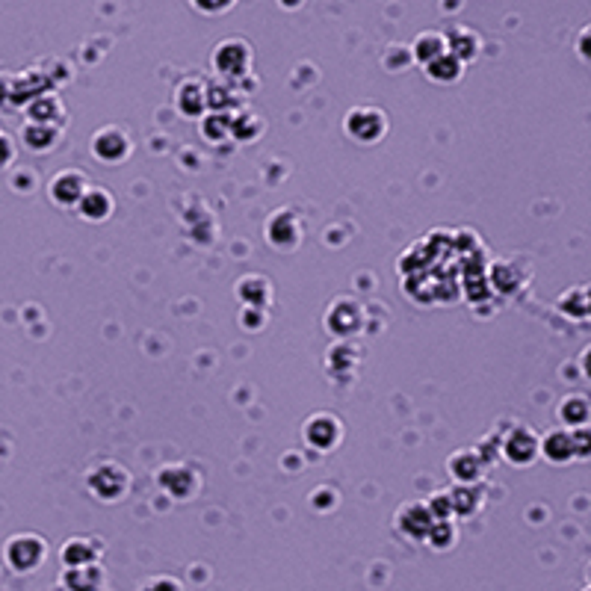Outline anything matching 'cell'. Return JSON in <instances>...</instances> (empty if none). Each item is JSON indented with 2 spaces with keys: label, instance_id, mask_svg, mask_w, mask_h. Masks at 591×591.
<instances>
[{
  "label": "cell",
  "instance_id": "1",
  "mask_svg": "<svg viewBox=\"0 0 591 591\" xmlns=\"http://www.w3.org/2000/svg\"><path fill=\"white\" fill-rule=\"evenodd\" d=\"M48 547L39 535H15L13 541L6 544V562L13 571L18 574H30L45 562Z\"/></svg>",
  "mask_w": 591,
  "mask_h": 591
},
{
  "label": "cell",
  "instance_id": "2",
  "mask_svg": "<svg viewBox=\"0 0 591 591\" xmlns=\"http://www.w3.org/2000/svg\"><path fill=\"white\" fill-rule=\"evenodd\" d=\"M86 482H89V491L95 494V497L113 503V500L125 497V494H127L131 476H127L125 467L113 465V461H104V465H98L89 473V479H86Z\"/></svg>",
  "mask_w": 591,
  "mask_h": 591
},
{
  "label": "cell",
  "instance_id": "3",
  "mask_svg": "<svg viewBox=\"0 0 591 591\" xmlns=\"http://www.w3.org/2000/svg\"><path fill=\"white\" fill-rule=\"evenodd\" d=\"M384 131H388V118L373 106H358L346 115V134L358 143H375L384 136Z\"/></svg>",
  "mask_w": 591,
  "mask_h": 591
},
{
  "label": "cell",
  "instance_id": "4",
  "mask_svg": "<svg viewBox=\"0 0 591 591\" xmlns=\"http://www.w3.org/2000/svg\"><path fill=\"white\" fill-rule=\"evenodd\" d=\"M266 240H270L275 249L282 252H293L299 243H302V222L293 210H278L275 217L266 222Z\"/></svg>",
  "mask_w": 591,
  "mask_h": 591
},
{
  "label": "cell",
  "instance_id": "5",
  "mask_svg": "<svg viewBox=\"0 0 591 591\" xmlns=\"http://www.w3.org/2000/svg\"><path fill=\"white\" fill-rule=\"evenodd\" d=\"M249 60H252V51L240 39L222 42V45L213 51V66H217V71L225 74V78H240V74L249 69Z\"/></svg>",
  "mask_w": 591,
  "mask_h": 591
},
{
  "label": "cell",
  "instance_id": "6",
  "mask_svg": "<svg viewBox=\"0 0 591 591\" xmlns=\"http://www.w3.org/2000/svg\"><path fill=\"white\" fill-rule=\"evenodd\" d=\"M503 456L512 465H532L535 456H539V435L526 426H514L503 440Z\"/></svg>",
  "mask_w": 591,
  "mask_h": 591
},
{
  "label": "cell",
  "instance_id": "7",
  "mask_svg": "<svg viewBox=\"0 0 591 591\" xmlns=\"http://www.w3.org/2000/svg\"><path fill=\"white\" fill-rule=\"evenodd\" d=\"M92 152L104 163H118V160H125L127 152H131V139H127L122 127H104L92 139Z\"/></svg>",
  "mask_w": 591,
  "mask_h": 591
},
{
  "label": "cell",
  "instance_id": "8",
  "mask_svg": "<svg viewBox=\"0 0 591 591\" xmlns=\"http://www.w3.org/2000/svg\"><path fill=\"white\" fill-rule=\"evenodd\" d=\"M396 523H400V530L408 535V539L426 541L435 518H432V512H429L426 503H408V506H402V512L396 514Z\"/></svg>",
  "mask_w": 591,
  "mask_h": 591
},
{
  "label": "cell",
  "instance_id": "9",
  "mask_svg": "<svg viewBox=\"0 0 591 591\" xmlns=\"http://www.w3.org/2000/svg\"><path fill=\"white\" fill-rule=\"evenodd\" d=\"M86 189H89V184H86L83 171H60V175L51 180V196L60 208H74V204H80Z\"/></svg>",
  "mask_w": 591,
  "mask_h": 591
},
{
  "label": "cell",
  "instance_id": "10",
  "mask_svg": "<svg viewBox=\"0 0 591 591\" xmlns=\"http://www.w3.org/2000/svg\"><path fill=\"white\" fill-rule=\"evenodd\" d=\"M305 438H308L310 447L331 449L340 440V423L331 414H317V417H310V420H308Z\"/></svg>",
  "mask_w": 591,
  "mask_h": 591
},
{
  "label": "cell",
  "instance_id": "11",
  "mask_svg": "<svg viewBox=\"0 0 591 591\" xmlns=\"http://www.w3.org/2000/svg\"><path fill=\"white\" fill-rule=\"evenodd\" d=\"M539 453H544L553 465H562V461L574 458V438L571 432H562V429H553L539 440Z\"/></svg>",
  "mask_w": 591,
  "mask_h": 591
},
{
  "label": "cell",
  "instance_id": "12",
  "mask_svg": "<svg viewBox=\"0 0 591 591\" xmlns=\"http://www.w3.org/2000/svg\"><path fill=\"white\" fill-rule=\"evenodd\" d=\"M101 568L98 565H86V568H66L62 574V588L66 591H98L101 588Z\"/></svg>",
  "mask_w": 591,
  "mask_h": 591
},
{
  "label": "cell",
  "instance_id": "13",
  "mask_svg": "<svg viewBox=\"0 0 591 591\" xmlns=\"http://www.w3.org/2000/svg\"><path fill=\"white\" fill-rule=\"evenodd\" d=\"M157 479H160V485L175 494L178 500H184L196 491V473H192L189 467H166V470L157 473Z\"/></svg>",
  "mask_w": 591,
  "mask_h": 591
},
{
  "label": "cell",
  "instance_id": "14",
  "mask_svg": "<svg viewBox=\"0 0 591 591\" xmlns=\"http://www.w3.org/2000/svg\"><path fill=\"white\" fill-rule=\"evenodd\" d=\"M78 208H80V213H83L86 219L101 222V219H106V217L113 213V196H110L106 189H101V187L86 189Z\"/></svg>",
  "mask_w": 591,
  "mask_h": 591
},
{
  "label": "cell",
  "instance_id": "15",
  "mask_svg": "<svg viewBox=\"0 0 591 591\" xmlns=\"http://www.w3.org/2000/svg\"><path fill=\"white\" fill-rule=\"evenodd\" d=\"M449 473L461 482V485H473L482 473V458L473 449H458V453L449 458Z\"/></svg>",
  "mask_w": 591,
  "mask_h": 591
},
{
  "label": "cell",
  "instance_id": "16",
  "mask_svg": "<svg viewBox=\"0 0 591 591\" xmlns=\"http://www.w3.org/2000/svg\"><path fill=\"white\" fill-rule=\"evenodd\" d=\"M411 53H414V60H417V62H423V66H429V62H435V60H440V57H444V53H447V36L435 33V30H426V33L417 36Z\"/></svg>",
  "mask_w": 591,
  "mask_h": 591
},
{
  "label": "cell",
  "instance_id": "17",
  "mask_svg": "<svg viewBox=\"0 0 591 591\" xmlns=\"http://www.w3.org/2000/svg\"><path fill=\"white\" fill-rule=\"evenodd\" d=\"M476 51H479V39H476V33H473V30L458 27V30H453V33H449V39H447V53H453V57L461 62V66H465L467 60L476 57Z\"/></svg>",
  "mask_w": 591,
  "mask_h": 591
},
{
  "label": "cell",
  "instance_id": "18",
  "mask_svg": "<svg viewBox=\"0 0 591 591\" xmlns=\"http://www.w3.org/2000/svg\"><path fill=\"white\" fill-rule=\"evenodd\" d=\"M98 562V547L92 541H83V539H74L62 547V565L66 568H86V565H95Z\"/></svg>",
  "mask_w": 591,
  "mask_h": 591
},
{
  "label": "cell",
  "instance_id": "19",
  "mask_svg": "<svg viewBox=\"0 0 591 591\" xmlns=\"http://www.w3.org/2000/svg\"><path fill=\"white\" fill-rule=\"evenodd\" d=\"M178 106L184 115H199L208 106V89L199 80H187L178 89Z\"/></svg>",
  "mask_w": 591,
  "mask_h": 591
},
{
  "label": "cell",
  "instance_id": "20",
  "mask_svg": "<svg viewBox=\"0 0 591 591\" xmlns=\"http://www.w3.org/2000/svg\"><path fill=\"white\" fill-rule=\"evenodd\" d=\"M30 122L33 125H53L57 127V122L62 118V104L60 98H53V95H39V98L30 104Z\"/></svg>",
  "mask_w": 591,
  "mask_h": 591
},
{
  "label": "cell",
  "instance_id": "21",
  "mask_svg": "<svg viewBox=\"0 0 591 591\" xmlns=\"http://www.w3.org/2000/svg\"><path fill=\"white\" fill-rule=\"evenodd\" d=\"M426 74H429V78H432L435 83H456V80H461V74H465V66H461V62L453 57V53H444L440 60L429 62Z\"/></svg>",
  "mask_w": 591,
  "mask_h": 591
},
{
  "label": "cell",
  "instance_id": "22",
  "mask_svg": "<svg viewBox=\"0 0 591 591\" xmlns=\"http://www.w3.org/2000/svg\"><path fill=\"white\" fill-rule=\"evenodd\" d=\"M60 139V127L53 125H33L30 122L24 127V143L27 148H33V152H45V148H53Z\"/></svg>",
  "mask_w": 591,
  "mask_h": 591
},
{
  "label": "cell",
  "instance_id": "23",
  "mask_svg": "<svg viewBox=\"0 0 591 591\" xmlns=\"http://www.w3.org/2000/svg\"><path fill=\"white\" fill-rule=\"evenodd\" d=\"M559 417L568 429H583L588 420V402L583 396H568V400L559 405Z\"/></svg>",
  "mask_w": 591,
  "mask_h": 591
},
{
  "label": "cell",
  "instance_id": "24",
  "mask_svg": "<svg viewBox=\"0 0 591 591\" xmlns=\"http://www.w3.org/2000/svg\"><path fill=\"white\" fill-rule=\"evenodd\" d=\"M228 131L236 136V139H245V143H249V139H254L257 134L263 131V122L261 118H254L252 113H240L234 118V122L228 125Z\"/></svg>",
  "mask_w": 591,
  "mask_h": 591
},
{
  "label": "cell",
  "instance_id": "25",
  "mask_svg": "<svg viewBox=\"0 0 591 591\" xmlns=\"http://www.w3.org/2000/svg\"><path fill=\"white\" fill-rule=\"evenodd\" d=\"M426 541L432 544L435 550H447V547L456 541V530H453V523H449V521H435V523H432V530H429V535H426Z\"/></svg>",
  "mask_w": 591,
  "mask_h": 591
},
{
  "label": "cell",
  "instance_id": "26",
  "mask_svg": "<svg viewBox=\"0 0 591 591\" xmlns=\"http://www.w3.org/2000/svg\"><path fill=\"white\" fill-rule=\"evenodd\" d=\"M231 122L225 115H213V118H208V122H204V136L208 139H213V143H217V139H222L225 136V127H228Z\"/></svg>",
  "mask_w": 591,
  "mask_h": 591
},
{
  "label": "cell",
  "instance_id": "27",
  "mask_svg": "<svg viewBox=\"0 0 591 591\" xmlns=\"http://www.w3.org/2000/svg\"><path fill=\"white\" fill-rule=\"evenodd\" d=\"M143 591H184V588H180L175 577H154V579H148V586Z\"/></svg>",
  "mask_w": 591,
  "mask_h": 591
},
{
  "label": "cell",
  "instance_id": "28",
  "mask_svg": "<svg viewBox=\"0 0 591 591\" xmlns=\"http://www.w3.org/2000/svg\"><path fill=\"white\" fill-rule=\"evenodd\" d=\"M15 157V145L6 134H0V169H6Z\"/></svg>",
  "mask_w": 591,
  "mask_h": 591
},
{
  "label": "cell",
  "instance_id": "29",
  "mask_svg": "<svg viewBox=\"0 0 591 591\" xmlns=\"http://www.w3.org/2000/svg\"><path fill=\"white\" fill-rule=\"evenodd\" d=\"M583 591H588V588H583Z\"/></svg>",
  "mask_w": 591,
  "mask_h": 591
}]
</instances>
